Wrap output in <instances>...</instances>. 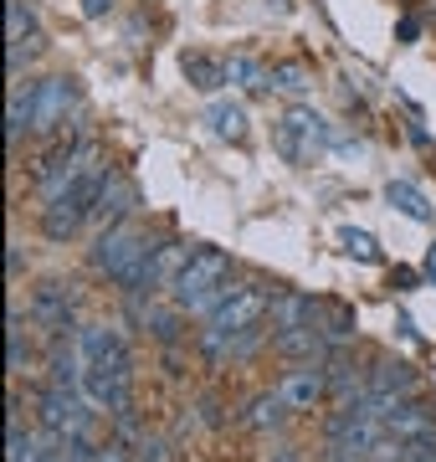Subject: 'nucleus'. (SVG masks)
Instances as JSON below:
<instances>
[{"mask_svg":"<svg viewBox=\"0 0 436 462\" xmlns=\"http://www.w3.org/2000/svg\"><path fill=\"white\" fill-rule=\"evenodd\" d=\"M369 391L375 396H390V401H411L421 391V380L405 360H375L369 365Z\"/></svg>","mask_w":436,"mask_h":462,"instance_id":"14","label":"nucleus"},{"mask_svg":"<svg viewBox=\"0 0 436 462\" xmlns=\"http://www.w3.org/2000/svg\"><path fill=\"white\" fill-rule=\"evenodd\" d=\"M272 309V293L268 282H236L232 293L221 298L216 309L205 314V329H201V349L211 355V360H232V345L241 339L247 329H257L262 319H268Z\"/></svg>","mask_w":436,"mask_h":462,"instance_id":"2","label":"nucleus"},{"mask_svg":"<svg viewBox=\"0 0 436 462\" xmlns=\"http://www.w3.org/2000/svg\"><path fill=\"white\" fill-rule=\"evenodd\" d=\"M5 273H11V278H21V247H16V242L5 247Z\"/></svg>","mask_w":436,"mask_h":462,"instance_id":"31","label":"nucleus"},{"mask_svg":"<svg viewBox=\"0 0 436 462\" xmlns=\"http://www.w3.org/2000/svg\"><path fill=\"white\" fill-rule=\"evenodd\" d=\"M272 349H277L283 360H329V339H323L319 324H303V329L272 334Z\"/></svg>","mask_w":436,"mask_h":462,"instance_id":"15","label":"nucleus"},{"mask_svg":"<svg viewBox=\"0 0 436 462\" xmlns=\"http://www.w3.org/2000/svg\"><path fill=\"white\" fill-rule=\"evenodd\" d=\"M395 36H401V42H416V36H421V16H401Z\"/></svg>","mask_w":436,"mask_h":462,"instance_id":"30","label":"nucleus"},{"mask_svg":"<svg viewBox=\"0 0 436 462\" xmlns=\"http://www.w3.org/2000/svg\"><path fill=\"white\" fill-rule=\"evenodd\" d=\"M268 319H272V329L283 334V329H303V324H313L319 319V298H308V293H272V309H268Z\"/></svg>","mask_w":436,"mask_h":462,"instance_id":"16","label":"nucleus"},{"mask_svg":"<svg viewBox=\"0 0 436 462\" xmlns=\"http://www.w3.org/2000/svg\"><path fill=\"white\" fill-rule=\"evenodd\" d=\"M26 360H32V349H26V324H21V309H11V349H5L11 375H26Z\"/></svg>","mask_w":436,"mask_h":462,"instance_id":"27","label":"nucleus"},{"mask_svg":"<svg viewBox=\"0 0 436 462\" xmlns=\"http://www.w3.org/2000/svg\"><path fill=\"white\" fill-rule=\"evenodd\" d=\"M232 288H236L232 257L216 252V247H195V257L185 263V273L175 278L169 293H175V309H180V314H211Z\"/></svg>","mask_w":436,"mask_h":462,"instance_id":"4","label":"nucleus"},{"mask_svg":"<svg viewBox=\"0 0 436 462\" xmlns=\"http://www.w3.org/2000/svg\"><path fill=\"white\" fill-rule=\"evenodd\" d=\"M272 144H277V154H283L287 165H308L323 144H339V134L329 129L308 103H293V108L272 124Z\"/></svg>","mask_w":436,"mask_h":462,"instance_id":"5","label":"nucleus"},{"mask_svg":"<svg viewBox=\"0 0 436 462\" xmlns=\"http://www.w3.org/2000/svg\"><path fill=\"white\" fill-rule=\"evenodd\" d=\"M339 247L350 252V257H359V263H380V242H375L369 231H359V226L339 231Z\"/></svg>","mask_w":436,"mask_h":462,"instance_id":"26","label":"nucleus"},{"mask_svg":"<svg viewBox=\"0 0 436 462\" xmlns=\"http://www.w3.org/2000/svg\"><path fill=\"white\" fill-rule=\"evenodd\" d=\"M395 288H416V273L411 267H395Z\"/></svg>","mask_w":436,"mask_h":462,"instance_id":"32","label":"nucleus"},{"mask_svg":"<svg viewBox=\"0 0 436 462\" xmlns=\"http://www.w3.org/2000/svg\"><path fill=\"white\" fill-rule=\"evenodd\" d=\"M77 349H83V396L103 411H129V391H134V365H129V345L114 324H83L77 329Z\"/></svg>","mask_w":436,"mask_h":462,"instance_id":"1","label":"nucleus"},{"mask_svg":"<svg viewBox=\"0 0 436 462\" xmlns=\"http://www.w3.org/2000/svg\"><path fill=\"white\" fill-rule=\"evenodd\" d=\"M277 462H298V457H293V447H283V452H277Z\"/></svg>","mask_w":436,"mask_h":462,"instance_id":"34","label":"nucleus"},{"mask_svg":"<svg viewBox=\"0 0 436 462\" xmlns=\"http://www.w3.org/2000/svg\"><path fill=\"white\" fill-rule=\"evenodd\" d=\"M386 437H401V442H436V411L421 406L416 396L395 401V411L386 416Z\"/></svg>","mask_w":436,"mask_h":462,"instance_id":"13","label":"nucleus"},{"mask_svg":"<svg viewBox=\"0 0 436 462\" xmlns=\"http://www.w3.org/2000/svg\"><path fill=\"white\" fill-rule=\"evenodd\" d=\"M134 462H169V447L159 442V437H139V452Z\"/></svg>","mask_w":436,"mask_h":462,"instance_id":"28","label":"nucleus"},{"mask_svg":"<svg viewBox=\"0 0 436 462\" xmlns=\"http://www.w3.org/2000/svg\"><path fill=\"white\" fill-rule=\"evenodd\" d=\"M108 11H114V0H83V16L87 21H103Z\"/></svg>","mask_w":436,"mask_h":462,"instance_id":"29","label":"nucleus"},{"mask_svg":"<svg viewBox=\"0 0 436 462\" xmlns=\"http://www.w3.org/2000/svg\"><path fill=\"white\" fill-rule=\"evenodd\" d=\"M287 416H293V411H287L283 391L272 385V391H262V396L247 401V411H241V427H247V431H277Z\"/></svg>","mask_w":436,"mask_h":462,"instance_id":"17","label":"nucleus"},{"mask_svg":"<svg viewBox=\"0 0 436 462\" xmlns=\"http://www.w3.org/2000/svg\"><path fill=\"white\" fill-rule=\"evenodd\" d=\"M323 329V339H329V349H344L354 339V329H359V319H354L350 303H329V298H319V319H313Z\"/></svg>","mask_w":436,"mask_h":462,"instance_id":"18","label":"nucleus"},{"mask_svg":"<svg viewBox=\"0 0 436 462\" xmlns=\"http://www.w3.org/2000/svg\"><path fill=\"white\" fill-rule=\"evenodd\" d=\"M277 391H283L287 411H313V406L329 396V370H323V360H298L283 380H277Z\"/></svg>","mask_w":436,"mask_h":462,"instance_id":"10","label":"nucleus"},{"mask_svg":"<svg viewBox=\"0 0 436 462\" xmlns=\"http://www.w3.org/2000/svg\"><path fill=\"white\" fill-rule=\"evenodd\" d=\"M205 124H211V134L226 139V144H241V139H247V108L236 98H216L205 108Z\"/></svg>","mask_w":436,"mask_h":462,"instance_id":"20","label":"nucleus"},{"mask_svg":"<svg viewBox=\"0 0 436 462\" xmlns=\"http://www.w3.org/2000/svg\"><path fill=\"white\" fill-rule=\"evenodd\" d=\"M72 309H77V288H72V282L51 278L32 293V319L51 334V339H57V334H72Z\"/></svg>","mask_w":436,"mask_h":462,"instance_id":"9","label":"nucleus"},{"mask_svg":"<svg viewBox=\"0 0 436 462\" xmlns=\"http://www.w3.org/2000/svg\"><path fill=\"white\" fill-rule=\"evenodd\" d=\"M5 447H11V457H5V462H47L41 442H36L32 431H21V421H16V427H5Z\"/></svg>","mask_w":436,"mask_h":462,"instance_id":"25","label":"nucleus"},{"mask_svg":"<svg viewBox=\"0 0 436 462\" xmlns=\"http://www.w3.org/2000/svg\"><path fill=\"white\" fill-rule=\"evenodd\" d=\"M32 93H36V134H57L68 124V108L77 103L72 78H41V83H32Z\"/></svg>","mask_w":436,"mask_h":462,"instance_id":"11","label":"nucleus"},{"mask_svg":"<svg viewBox=\"0 0 436 462\" xmlns=\"http://www.w3.org/2000/svg\"><path fill=\"white\" fill-rule=\"evenodd\" d=\"M87 406L93 401L83 391H72V385H47L41 391V431H47L51 442H68L77 431H87Z\"/></svg>","mask_w":436,"mask_h":462,"instance_id":"6","label":"nucleus"},{"mask_svg":"<svg viewBox=\"0 0 436 462\" xmlns=\"http://www.w3.org/2000/svg\"><path fill=\"white\" fill-rule=\"evenodd\" d=\"M226 78H232L236 88H247V93H262V88H268V67L257 62L252 51H236L232 62H226Z\"/></svg>","mask_w":436,"mask_h":462,"instance_id":"24","label":"nucleus"},{"mask_svg":"<svg viewBox=\"0 0 436 462\" xmlns=\"http://www.w3.org/2000/svg\"><path fill=\"white\" fill-rule=\"evenodd\" d=\"M180 72H185V83L201 88V93H216V88L232 83V78H226V62L205 57V51H185V57H180Z\"/></svg>","mask_w":436,"mask_h":462,"instance_id":"21","label":"nucleus"},{"mask_svg":"<svg viewBox=\"0 0 436 462\" xmlns=\"http://www.w3.org/2000/svg\"><path fill=\"white\" fill-rule=\"evenodd\" d=\"M313 88V67L287 57V62H272L268 67V93H283V98H303Z\"/></svg>","mask_w":436,"mask_h":462,"instance_id":"19","label":"nucleus"},{"mask_svg":"<svg viewBox=\"0 0 436 462\" xmlns=\"http://www.w3.org/2000/svg\"><path fill=\"white\" fill-rule=\"evenodd\" d=\"M139 206V190L134 180L123 175V170H108L98 185V200H93V221H103V226H114V221H129Z\"/></svg>","mask_w":436,"mask_h":462,"instance_id":"12","label":"nucleus"},{"mask_svg":"<svg viewBox=\"0 0 436 462\" xmlns=\"http://www.w3.org/2000/svg\"><path fill=\"white\" fill-rule=\"evenodd\" d=\"M386 200H390V206H395L401 216L421 221V226H431V221H436V206H431L426 196H421V190H416L411 180H390V185H386Z\"/></svg>","mask_w":436,"mask_h":462,"instance_id":"22","label":"nucleus"},{"mask_svg":"<svg viewBox=\"0 0 436 462\" xmlns=\"http://www.w3.org/2000/svg\"><path fill=\"white\" fill-rule=\"evenodd\" d=\"M154 247H159V242L129 216V221H114V226L98 231V242L87 247V263H93V273H103L108 282L129 288V282L139 278V267L150 263Z\"/></svg>","mask_w":436,"mask_h":462,"instance_id":"3","label":"nucleus"},{"mask_svg":"<svg viewBox=\"0 0 436 462\" xmlns=\"http://www.w3.org/2000/svg\"><path fill=\"white\" fill-rule=\"evenodd\" d=\"M421 273H426V278L436 282V242H431V247H426V267H421Z\"/></svg>","mask_w":436,"mask_h":462,"instance_id":"33","label":"nucleus"},{"mask_svg":"<svg viewBox=\"0 0 436 462\" xmlns=\"http://www.w3.org/2000/svg\"><path fill=\"white\" fill-rule=\"evenodd\" d=\"M195 257V247L190 242H159V247L150 252V263L139 267V278L123 288L129 298H154L159 288H175V278L185 273V263Z\"/></svg>","mask_w":436,"mask_h":462,"instance_id":"7","label":"nucleus"},{"mask_svg":"<svg viewBox=\"0 0 436 462\" xmlns=\"http://www.w3.org/2000/svg\"><path fill=\"white\" fill-rule=\"evenodd\" d=\"M41 51V32H36V16L26 0H5V67L11 78H21V67Z\"/></svg>","mask_w":436,"mask_h":462,"instance_id":"8","label":"nucleus"},{"mask_svg":"<svg viewBox=\"0 0 436 462\" xmlns=\"http://www.w3.org/2000/svg\"><path fill=\"white\" fill-rule=\"evenodd\" d=\"M36 129V93L32 88H11V108H5V144H21V134Z\"/></svg>","mask_w":436,"mask_h":462,"instance_id":"23","label":"nucleus"},{"mask_svg":"<svg viewBox=\"0 0 436 462\" xmlns=\"http://www.w3.org/2000/svg\"><path fill=\"white\" fill-rule=\"evenodd\" d=\"M47 462H77V457H68V452H57V457H47Z\"/></svg>","mask_w":436,"mask_h":462,"instance_id":"35","label":"nucleus"}]
</instances>
